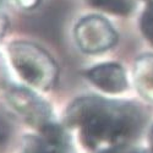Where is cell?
I'll list each match as a JSON object with an SVG mask.
<instances>
[{"label":"cell","mask_w":153,"mask_h":153,"mask_svg":"<svg viewBox=\"0 0 153 153\" xmlns=\"http://www.w3.org/2000/svg\"><path fill=\"white\" fill-rule=\"evenodd\" d=\"M66 119L79 127L90 147L115 142L127 136L132 127V115L126 107L99 98L76 100L69 108Z\"/></svg>","instance_id":"obj_1"},{"label":"cell","mask_w":153,"mask_h":153,"mask_svg":"<svg viewBox=\"0 0 153 153\" xmlns=\"http://www.w3.org/2000/svg\"><path fill=\"white\" fill-rule=\"evenodd\" d=\"M15 70L28 85L47 91L58 79V68L44 50L30 43H15L9 49Z\"/></svg>","instance_id":"obj_2"},{"label":"cell","mask_w":153,"mask_h":153,"mask_svg":"<svg viewBox=\"0 0 153 153\" xmlns=\"http://www.w3.org/2000/svg\"><path fill=\"white\" fill-rule=\"evenodd\" d=\"M7 100L25 120L39 131L54 123L49 104L27 88L11 87L7 91Z\"/></svg>","instance_id":"obj_3"},{"label":"cell","mask_w":153,"mask_h":153,"mask_svg":"<svg viewBox=\"0 0 153 153\" xmlns=\"http://www.w3.org/2000/svg\"><path fill=\"white\" fill-rule=\"evenodd\" d=\"M75 33L80 48L87 53L103 52L117 41V34L111 26L98 16L83 19L77 25Z\"/></svg>","instance_id":"obj_4"},{"label":"cell","mask_w":153,"mask_h":153,"mask_svg":"<svg viewBox=\"0 0 153 153\" xmlns=\"http://www.w3.org/2000/svg\"><path fill=\"white\" fill-rule=\"evenodd\" d=\"M21 153H74L70 138L55 123L39 131V135L25 137Z\"/></svg>","instance_id":"obj_5"},{"label":"cell","mask_w":153,"mask_h":153,"mask_svg":"<svg viewBox=\"0 0 153 153\" xmlns=\"http://www.w3.org/2000/svg\"><path fill=\"white\" fill-rule=\"evenodd\" d=\"M88 79L108 93H119L127 87L125 72L117 64H103L93 68L88 71Z\"/></svg>","instance_id":"obj_6"},{"label":"cell","mask_w":153,"mask_h":153,"mask_svg":"<svg viewBox=\"0 0 153 153\" xmlns=\"http://www.w3.org/2000/svg\"><path fill=\"white\" fill-rule=\"evenodd\" d=\"M94 7L117 15H127L134 9V0H88Z\"/></svg>","instance_id":"obj_7"},{"label":"cell","mask_w":153,"mask_h":153,"mask_svg":"<svg viewBox=\"0 0 153 153\" xmlns=\"http://www.w3.org/2000/svg\"><path fill=\"white\" fill-rule=\"evenodd\" d=\"M141 30L145 37L153 44V3H151L143 12L141 19Z\"/></svg>","instance_id":"obj_8"},{"label":"cell","mask_w":153,"mask_h":153,"mask_svg":"<svg viewBox=\"0 0 153 153\" xmlns=\"http://www.w3.org/2000/svg\"><path fill=\"white\" fill-rule=\"evenodd\" d=\"M4 79V74H3V69H1V65H0V82L3 81Z\"/></svg>","instance_id":"obj_9"}]
</instances>
